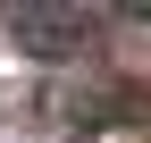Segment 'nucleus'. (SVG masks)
Listing matches in <instances>:
<instances>
[{
	"instance_id": "1",
	"label": "nucleus",
	"mask_w": 151,
	"mask_h": 143,
	"mask_svg": "<svg viewBox=\"0 0 151 143\" xmlns=\"http://www.w3.org/2000/svg\"><path fill=\"white\" fill-rule=\"evenodd\" d=\"M9 42L25 59H76L92 42V9H9Z\"/></svg>"
}]
</instances>
